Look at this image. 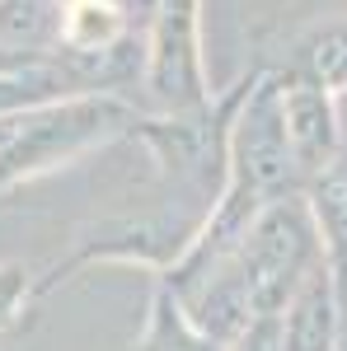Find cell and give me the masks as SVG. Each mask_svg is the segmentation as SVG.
I'll return each instance as SVG.
<instances>
[{
    "mask_svg": "<svg viewBox=\"0 0 347 351\" xmlns=\"http://www.w3.org/2000/svg\"><path fill=\"white\" fill-rule=\"evenodd\" d=\"M310 216L320 230V263L328 271L333 300H338V324H343V351H347V155L315 178Z\"/></svg>",
    "mask_w": 347,
    "mask_h": 351,
    "instance_id": "obj_3",
    "label": "cell"
},
{
    "mask_svg": "<svg viewBox=\"0 0 347 351\" xmlns=\"http://www.w3.org/2000/svg\"><path fill=\"white\" fill-rule=\"evenodd\" d=\"M343 347V324H338V300L328 286V271L310 267V276L295 286L282 314V351H338Z\"/></svg>",
    "mask_w": 347,
    "mask_h": 351,
    "instance_id": "obj_4",
    "label": "cell"
},
{
    "mask_svg": "<svg viewBox=\"0 0 347 351\" xmlns=\"http://www.w3.org/2000/svg\"><path fill=\"white\" fill-rule=\"evenodd\" d=\"M197 0H164L160 19V89H197V56H192Z\"/></svg>",
    "mask_w": 347,
    "mask_h": 351,
    "instance_id": "obj_5",
    "label": "cell"
},
{
    "mask_svg": "<svg viewBox=\"0 0 347 351\" xmlns=\"http://www.w3.org/2000/svg\"><path fill=\"white\" fill-rule=\"evenodd\" d=\"M117 28H122V19L108 0H80L66 19V38L80 43V47H104V43L117 38Z\"/></svg>",
    "mask_w": 347,
    "mask_h": 351,
    "instance_id": "obj_7",
    "label": "cell"
},
{
    "mask_svg": "<svg viewBox=\"0 0 347 351\" xmlns=\"http://www.w3.org/2000/svg\"><path fill=\"white\" fill-rule=\"evenodd\" d=\"M295 75L315 80L328 94H347V19H328L300 43V71Z\"/></svg>",
    "mask_w": 347,
    "mask_h": 351,
    "instance_id": "obj_6",
    "label": "cell"
},
{
    "mask_svg": "<svg viewBox=\"0 0 347 351\" xmlns=\"http://www.w3.org/2000/svg\"><path fill=\"white\" fill-rule=\"evenodd\" d=\"M282 127L291 145V164L300 173L320 178L328 164L343 160V112L333 104V94L320 89L305 75H291L282 89Z\"/></svg>",
    "mask_w": 347,
    "mask_h": 351,
    "instance_id": "obj_2",
    "label": "cell"
},
{
    "mask_svg": "<svg viewBox=\"0 0 347 351\" xmlns=\"http://www.w3.org/2000/svg\"><path fill=\"white\" fill-rule=\"evenodd\" d=\"M343 99H347V94H343ZM343 145H347V127H343Z\"/></svg>",
    "mask_w": 347,
    "mask_h": 351,
    "instance_id": "obj_8",
    "label": "cell"
},
{
    "mask_svg": "<svg viewBox=\"0 0 347 351\" xmlns=\"http://www.w3.org/2000/svg\"><path fill=\"white\" fill-rule=\"evenodd\" d=\"M315 263V216L295 202L272 206L267 216H258L254 234L244 243L240 263V286L254 314H277L287 300L295 295V286L310 276Z\"/></svg>",
    "mask_w": 347,
    "mask_h": 351,
    "instance_id": "obj_1",
    "label": "cell"
}]
</instances>
